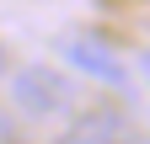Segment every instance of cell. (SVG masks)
Returning <instances> with one entry per match:
<instances>
[{
	"label": "cell",
	"instance_id": "obj_1",
	"mask_svg": "<svg viewBox=\"0 0 150 144\" xmlns=\"http://www.w3.org/2000/svg\"><path fill=\"white\" fill-rule=\"evenodd\" d=\"M11 107L22 117L32 123H48V117H64L70 112V101H75V85L59 75V69H48V64H22L11 75Z\"/></svg>",
	"mask_w": 150,
	"mask_h": 144
},
{
	"label": "cell",
	"instance_id": "obj_2",
	"mask_svg": "<svg viewBox=\"0 0 150 144\" xmlns=\"http://www.w3.org/2000/svg\"><path fill=\"white\" fill-rule=\"evenodd\" d=\"M64 59L81 69L86 80H102V85L129 91V64L118 59V48H112V43H102V38H70V43H64Z\"/></svg>",
	"mask_w": 150,
	"mask_h": 144
},
{
	"label": "cell",
	"instance_id": "obj_3",
	"mask_svg": "<svg viewBox=\"0 0 150 144\" xmlns=\"http://www.w3.org/2000/svg\"><path fill=\"white\" fill-rule=\"evenodd\" d=\"M129 117L118 107H86L70 117V128L59 134V144H129Z\"/></svg>",
	"mask_w": 150,
	"mask_h": 144
},
{
	"label": "cell",
	"instance_id": "obj_4",
	"mask_svg": "<svg viewBox=\"0 0 150 144\" xmlns=\"http://www.w3.org/2000/svg\"><path fill=\"white\" fill-rule=\"evenodd\" d=\"M139 69H145V80H150V53H145V59H139Z\"/></svg>",
	"mask_w": 150,
	"mask_h": 144
},
{
	"label": "cell",
	"instance_id": "obj_5",
	"mask_svg": "<svg viewBox=\"0 0 150 144\" xmlns=\"http://www.w3.org/2000/svg\"><path fill=\"white\" fill-rule=\"evenodd\" d=\"M129 144H150V134H134V139H129Z\"/></svg>",
	"mask_w": 150,
	"mask_h": 144
}]
</instances>
